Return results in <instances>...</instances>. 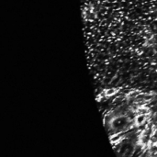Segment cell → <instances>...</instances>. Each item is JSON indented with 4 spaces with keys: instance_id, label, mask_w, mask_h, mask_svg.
<instances>
[{
    "instance_id": "1",
    "label": "cell",
    "mask_w": 157,
    "mask_h": 157,
    "mask_svg": "<svg viewBox=\"0 0 157 157\" xmlns=\"http://www.w3.org/2000/svg\"><path fill=\"white\" fill-rule=\"evenodd\" d=\"M146 122V115L145 114H139L135 119V123L138 126H142Z\"/></svg>"
}]
</instances>
